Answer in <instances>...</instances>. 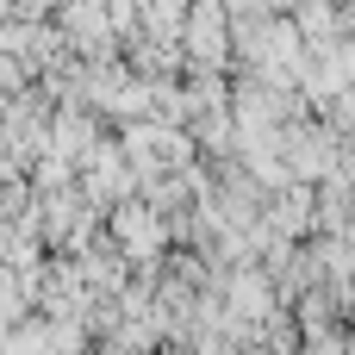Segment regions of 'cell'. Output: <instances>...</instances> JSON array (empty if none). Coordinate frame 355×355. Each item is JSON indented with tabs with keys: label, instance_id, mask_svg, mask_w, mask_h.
<instances>
[{
	"label": "cell",
	"instance_id": "1",
	"mask_svg": "<svg viewBox=\"0 0 355 355\" xmlns=\"http://www.w3.org/2000/svg\"><path fill=\"white\" fill-rule=\"evenodd\" d=\"M119 237H125V250H131V256H144V250H156V243H162V225L150 218V206H125V212H119Z\"/></svg>",
	"mask_w": 355,
	"mask_h": 355
}]
</instances>
